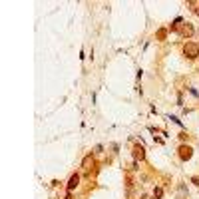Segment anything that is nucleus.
Instances as JSON below:
<instances>
[{
  "instance_id": "nucleus-1",
  "label": "nucleus",
  "mask_w": 199,
  "mask_h": 199,
  "mask_svg": "<svg viewBox=\"0 0 199 199\" xmlns=\"http://www.w3.org/2000/svg\"><path fill=\"white\" fill-rule=\"evenodd\" d=\"M183 54H185L189 60H195L199 56V44H193V42H187L183 46Z\"/></svg>"
},
{
  "instance_id": "nucleus-2",
  "label": "nucleus",
  "mask_w": 199,
  "mask_h": 199,
  "mask_svg": "<svg viewBox=\"0 0 199 199\" xmlns=\"http://www.w3.org/2000/svg\"><path fill=\"white\" fill-rule=\"evenodd\" d=\"M177 32H179V36H183V38H189V36H193V32H195V30H193L191 24H181Z\"/></svg>"
},
{
  "instance_id": "nucleus-3",
  "label": "nucleus",
  "mask_w": 199,
  "mask_h": 199,
  "mask_svg": "<svg viewBox=\"0 0 199 199\" xmlns=\"http://www.w3.org/2000/svg\"><path fill=\"white\" fill-rule=\"evenodd\" d=\"M191 155H193V149L189 146H181V147H179V157L183 159V161L191 159Z\"/></svg>"
},
{
  "instance_id": "nucleus-4",
  "label": "nucleus",
  "mask_w": 199,
  "mask_h": 199,
  "mask_svg": "<svg viewBox=\"0 0 199 199\" xmlns=\"http://www.w3.org/2000/svg\"><path fill=\"white\" fill-rule=\"evenodd\" d=\"M78 183H80V175L74 173L72 177H70V181H68V191H74V189L78 187Z\"/></svg>"
},
{
  "instance_id": "nucleus-5",
  "label": "nucleus",
  "mask_w": 199,
  "mask_h": 199,
  "mask_svg": "<svg viewBox=\"0 0 199 199\" xmlns=\"http://www.w3.org/2000/svg\"><path fill=\"white\" fill-rule=\"evenodd\" d=\"M90 163H94V159H92V153L84 157V161H82V169H84V171H90Z\"/></svg>"
},
{
  "instance_id": "nucleus-6",
  "label": "nucleus",
  "mask_w": 199,
  "mask_h": 199,
  "mask_svg": "<svg viewBox=\"0 0 199 199\" xmlns=\"http://www.w3.org/2000/svg\"><path fill=\"white\" fill-rule=\"evenodd\" d=\"M133 155H135V159H143V157H146V153H143V147L138 146L135 149H133Z\"/></svg>"
},
{
  "instance_id": "nucleus-7",
  "label": "nucleus",
  "mask_w": 199,
  "mask_h": 199,
  "mask_svg": "<svg viewBox=\"0 0 199 199\" xmlns=\"http://www.w3.org/2000/svg\"><path fill=\"white\" fill-rule=\"evenodd\" d=\"M153 195H155V199H159L161 195H163V189H161V187H157V189L153 191Z\"/></svg>"
},
{
  "instance_id": "nucleus-8",
  "label": "nucleus",
  "mask_w": 199,
  "mask_h": 199,
  "mask_svg": "<svg viewBox=\"0 0 199 199\" xmlns=\"http://www.w3.org/2000/svg\"><path fill=\"white\" fill-rule=\"evenodd\" d=\"M189 6H193V12L199 16V4H197V2H189Z\"/></svg>"
},
{
  "instance_id": "nucleus-9",
  "label": "nucleus",
  "mask_w": 199,
  "mask_h": 199,
  "mask_svg": "<svg viewBox=\"0 0 199 199\" xmlns=\"http://www.w3.org/2000/svg\"><path fill=\"white\" fill-rule=\"evenodd\" d=\"M141 199H149V197H141Z\"/></svg>"
}]
</instances>
